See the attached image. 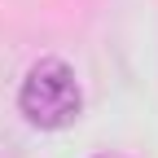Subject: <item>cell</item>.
Returning <instances> with one entry per match:
<instances>
[{
  "instance_id": "1",
  "label": "cell",
  "mask_w": 158,
  "mask_h": 158,
  "mask_svg": "<svg viewBox=\"0 0 158 158\" xmlns=\"http://www.w3.org/2000/svg\"><path fill=\"white\" fill-rule=\"evenodd\" d=\"M18 110L31 127L40 132H62L70 127L79 110H84V92H79L75 70L62 57H40V62L22 75V88H18Z\"/></svg>"
},
{
  "instance_id": "2",
  "label": "cell",
  "mask_w": 158,
  "mask_h": 158,
  "mask_svg": "<svg viewBox=\"0 0 158 158\" xmlns=\"http://www.w3.org/2000/svg\"><path fill=\"white\" fill-rule=\"evenodd\" d=\"M0 158H22V154H18V145H13V141H0Z\"/></svg>"
},
{
  "instance_id": "3",
  "label": "cell",
  "mask_w": 158,
  "mask_h": 158,
  "mask_svg": "<svg viewBox=\"0 0 158 158\" xmlns=\"http://www.w3.org/2000/svg\"><path fill=\"white\" fill-rule=\"evenodd\" d=\"M97 158H123V154H97Z\"/></svg>"
}]
</instances>
